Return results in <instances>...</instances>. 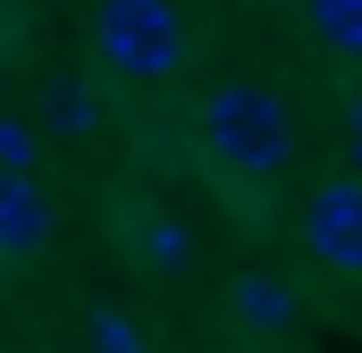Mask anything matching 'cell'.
<instances>
[{
  "label": "cell",
  "instance_id": "cell-6",
  "mask_svg": "<svg viewBox=\"0 0 362 353\" xmlns=\"http://www.w3.org/2000/svg\"><path fill=\"white\" fill-rule=\"evenodd\" d=\"M228 311H236L253 337H286V328L303 320V294H295L286 277H270V269H236V277H228Z\"/></svg>",
  "mask_w": 362,
  "mask_h": 353
},
{
  "label": "cell",
  "instance_id": "cell-11",
  "mask_svg": "<svg viewBox=\"0 0 362 353\" xmlns=\"http://www.w3.org/2000/svg\"><path fill=\"white\" fill-rule=\"evenodd\" d=\"M346 152H354V160H362V92H354V101H346Z\"/></svg>",
  "mask_w": 362,
  "mask_h": 353
},
{
  "label": "cell",
  "instance_id": "cell-9",
  "mask_svg": "<svg viewBox=\"0 0 362 353\" xmlns=\"http://www.w3.org/2000/svg\"><path fill=\"white\" fill-rule=\"evenodd\" d=\"M85 337H93V353H152V337H144L127 311H93V320H85Z\"/></svg>",
  "mask_w": 362,
  "mask_h": 353
},
{
  "label": "cell",
  "instance_id": "cell-1",
  "mask_svg": "<svg viewBox=\"0 0 362 353\" xmlns=\"http://www.w3.org/2000/svg\"><path fill=\"white\" fill-rule=\"evenodd\" d=\"M194 143H202V160L219 176H278L295 160V109H286V92L278 85H253V76H236V85H211L202 92V109H194Z\"/></svg>",
  "mask_w": 362,
  "mask_h": 353
},
{
  "label": "cell",
  "instance_id": "cell-4",
  "mask_svg": "<svg viewBox=\"0 0 362 353\" xmlns=\"http://www.w3.org/2000/svg\"><path fill=\"white\" fill-rule=\"evenodd\" d=\"M51 227H59L51 193H42L34 176H8V169H0V261H34V253L51 244Z\"/></svg>",
  "mask_w": 362,
  "mask_h": 353
},
{
  "label": "cell",
  "instance_id": "cell-10",
  "mask_svg": "<svg viewBox=\"0 0 362 353\" xmlns=\"http://www.w3.org/2000/svg\"><path fill=\"white\" fill-rule=\"evenodd\" d=\"M0 169L8 176L34 169V126H25V118H0Z\"/></svg>",
  "mask_w": 362,
  "mask_h": 353
},
{
  "label": "cell",
  "instance_id": "cell-7",
  "mask_svg": "<svg viewBox=\"0 0 362 353\" xmlns=\"http://www.w3.org/2000/svg\"><path fill=\"white\" fill-rule=\"evenodd\" d=\"M303 34L329 59H362V0H303Z\"/></svg>",
  "mask_w": 362,
  "mask_h": 353
},
{
  "label": "cell",
  "instance_id": "cell-2",
  "mask_svg": "<svg viewBox=\"0 0 362 353\" xmlns=\"http://www.w3.org/2000/svg\"><path fill=\"white\" fill-rule=\"evenodd\" d=\"M93 51L127 85H177L194 59L177 0H93Z\"/></svg>",
  "mask_w": 362,
  "mask_h": 353
},
{
  "label": "cell",
  "instance_id": "cell-8",
  "mask_svg": "<svg viewBox=\"0 0 362 353\" xmlns=\"http://www.w3.org/2000/svg\"><path fill=\"white\" fill-rule=\"evenodd\" d=\"M42 126H51V135H93V126H101V101H93L85 76H51V85H42Z\"/></svg>",
  "mask_w": 362,
  "mask_h": 353
},
{
  "label": "cell",
  "instance_id": "cell-5",
  "mask_svg": "<svg viewBox=\"0 0 362 353\" xmlns=\"http://www.w3.org/2000/svg\"><path fill=\"white\" fill-rule=\"evenodd\" d=\"M118 236H127V253H135V261L160 269V277L194 269V227H185V219H169V210H152V202L118 210Z\"/></svg>",
  "mask_w": 362,
  "mask_h": 353
},
{
  "label": "cell",
  "instance_id": "cell-3",
  "mask_svg": "<svg viewBox=\"0 0 362 353\" xmlns=\"http://www.w3.org/2000/svg\"><path fill=\"white\" fill-rule=\"evenodd\" d=\"M303 253L337 277H362V176H329L303 193Z\"/></svg>",
  "mask_w": 362,
  "mask_h": 353
}]
</instances>
